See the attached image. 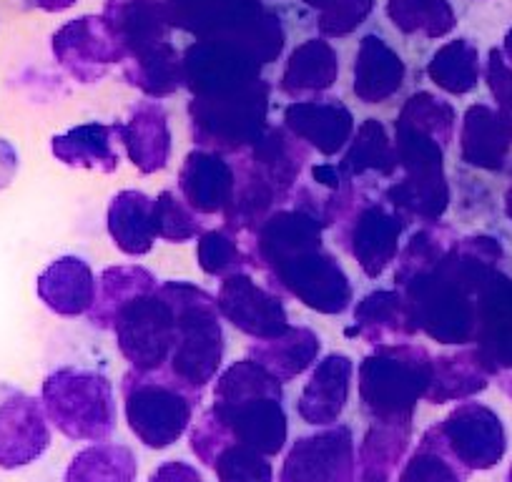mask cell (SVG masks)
Wrapping results in <instances>:
<instances>
[{"label":"cell","instance_id":"cell-1","mask_svg":"<svg viewBox=\"0 0 512 482\" xmlns=\"http://www.w3.org/2000/svg\"><path fill=\"white\" fill-rule=\"evenodd\" d=\"M324 224L309 211L274 209L244 244L249 264L264 269L272 287L292 294L319 314H342L352 307L354 289L332 252L324 249Z\"/></svg>","mask_w":512,"mask_h":482},{"label":"cell","instance_id":"cell-2","mask_svg":"<svg viewBox=\"0 0 512 482\" xmlns=\"http://www.w3.org/2000/svg\"><path fill=\"white\" fill-rule=\"evenodd\" d=\"M502 257L505 252L495 236L455 239L430 272L400 289L410 302L417 329L440 344H475L482 294L502 274Z\"/></svg>","mask_w":512,"mask_h":482},{"label":"cell","instance_id":"cell-3","mask_svg":"<svg viewBox=\"0 0 512 482\" xmlns=\"http://www.w3.org/2000/svg\"><path fill=\"white\" fill-rule=\"evenodd\" d=\"M282 382L262 365L246 357L226 367L216 377L214 412L231 440L274 457L284 450L289 437L284 412Z\"/></svg>","mask_w":512,"mask_h":482},{"label":"cell","instance_id":"cell-4","mask_svg":"<svg viewBox=\"0 0 512 482\" xmlns=\"http://www.w3.org/2000/svg\"><path fill=\"white\" fill-rule=\"evenodd\" d=\"M176 317V342L169 357V372L186 387L201 395L219 375L224 362V329L216 297L191 282L159 284Z\"/></svg>","mask_w":512,"mask_h":482},{"label":"cell","instance_id":"cell-5","mask_svg":"<svg viewBox=\"0 0 512 482\" xmlns=\"http://www.w3.org/2000/svg\"><path fill=\"white\" fill-rule=\"evenodd\" d=\"M432 380V357L410 342L382 344L362 359L357 372L359 402L369 420L415 422Z\"/></svg>","mask_w":512,"mask_h":482},{"label":"cell","instance_id":"cell-6","mask_svg":"<svg viewBox=\"0 0 512 482\" xmlns=\"http://www.w3.org/2000/svg\"><path fill=\"white\" fill-rule=\"evenodd\" d=\"M41 402L48 422L76 442H101L116 430V395L108 377L83 367H61L46 375Z\"/></svg>","mask_w":512,"mask_h":482},{"label":"cell","instance_id":"cell-7","mask_svg":"<svg viewBox=\"0 0 512 482\" xmlns=\"http://www.w3.org/2000/svg\"><path fill=\"white\" fill-rule=\"evenodd\" d=\"M123 412L136 437L151 450H166L184 437L194 420L199 395L171 372L131 370L121 380Z\"/></svg>","mask_w":512,"mask_h":482},{"label":"cell","instance_id":"cell-8","mask_svg":"<svg viewBox=\"0 0 512 482\" xmlns=\"http://www.w3.org/2000/svg\"><path fill=\"white\" fill-rule=\"evenodd\" d=\"M395 151L402 179L384 191V201L405 221L435 224L450 206L445 146L422 131L395 126Z\"/></svg>","mask_w":512,"mask_h":482},{"label":"cell","instance_id":"cell-9","mask_svg":"<svg viewBox=\"0 0 512 482\" xmlns=\"http://www.w3.org/2000/svg\"><path fill=\"white\" fill-rule=\"evenodd\" d=\"M269 86L254 81L216 96H196L189 103L191 134L201 149L241 151L267 131Z\"/></svg>","mask_w":512,"mask_h":482},{"label":"cell","instance_id":"cell-10","mask_svg":"<svg viewBox=\"0 0 512 482\" xmlns=\"http://www.w3.org/2000/svg\"><path fill=\"white\" fill-rule=\"evenodd\" d=\"M425 435L467 475L492 470L507 452L505 422L482 402H460L445 420L425 430Z\"/></svg>","mask_w":512,"mask_h":482},{"label":"cell","instance_id":"cell-11","mask_svg":"<svg viewBox=\"0 0 512 482\" xmlns=\"http://www.w3.org/2000/svg\"><path fill=\"white\" fill-rule=\"evenodd\" d=\"M111 332L131 370H164L176 342V317L169 299L156 287L123 304Z\"/></svg>","mask_w":512,"mask_h":482},{"label":"cell","instance_id":"cell-12","mask_svg":"<svg viewBox=\"0 0 512 482\" xmlns=\"http://www.w3.org/2000/svg\"><path fill=\"white\" fill-rule=\"evenodd\" d=\"M51 422L41 397L0 382V470L36 465L51 447Z\"/></svg>","mask_w":512,"mask_h":482},{"label":"cell","instance_id":"cell-13","mask_svg":"<svg viewBox=\"0 0 512 482\" xmlns=\"http://www.w3.org/2000/svg\"><path fill=\"white\" fill-rule=\"evenodd\" d=\"M279 482H359L352 427L332 425L299 437L284 457Z\"/></svg>","mask_w":512,"mask_h":482},{"label":"cell","instance_id":"cell-14","mask_svg":"<svg viewBox=\"0 0 512 482\" xmlns=\"http://www.w3.org/2000/svg\"><path fill=\"white\" fill-rule=\"evenodd\" d=\"M216 307L231 327L251 339L279 337L292 327L282 297L269 287L256 284L244 272L221 279Z\"/></svg>","mask_w":512,"mask_h":482},{"label":"cell","instance_id":"cell-15","mask_svg":"<svg viewBox=\"0 0 512 482\" xmlns=\"http://www.w3.org/2000/svg\"><path fill=\"white\" fill-rule=\"evenodd\" d=\"M344 244L369 279H377L397 262L405 219L387 201H359L349 216Z\"/></svg>","mask_w":512,"mask_h":482},{"label":"cell","instance_id":"cell-16","mask_svg":"<svg viewBox=\"0 0 512 482\" xmlns=\"http://www.w3.org/2000/svg\"><path fill=\"white\" fill-rule=\"evenodd\" d=\"M53 53L81 83L101 81L108 66L126 61V48L101 18H78L63 26L53 38Z\"/></svg>","mask_w":512,"mask_h":482},{"label":"cell","instance_id":"cell-17","mask_svg":"<svg viewBox=\"0 0 512 482\" xmlns=\"http://www.w3.org/2000/svg\"><path fill=\"white\" fill-rule=\"evenodd\" d=\"M259 58L241 43H199L186 53L184 83L196 96H216L259 81Z\"/></svg>","mask_w":512,"mask_h":482},{"label":"cell","instance_id":"cell-18","mask_svg":"<svg viewBox=\"0 0 512 482\" xmlns=\"http://www.w3.org/2000/svg\"><path fill=\"white\" fill-rule=\"evenodd\" d=\"M284 126L322 156H337L352 141L354 116L337 98H299L284 108Z\"/></svg>","mask_w":512,"mask_h":482},{"label":"cell","instance_id":"cell-19","mask_svg":"<svg viewBox=\"0 0 512 482\" xmlns=\"http://www.w3.org/2000/svg\"><path fill=\"white\" fill-rule=\"evenodd\" d=\"M354 362L349 354L332 352L317 362L297 400V412L307 425L332 427L342 420L352 392Z\"/></svg>","mask_w":512,"mask_h":482},{"label":"cell","instance_id":"cell-20","mask_svg":"<svg viewBox=\"0 0 512 482\" xmlns=\"http://www.w3.org/2000/svg\"><path fill=\"white\" fill-rule=\"evenodd\" d=\"M236 171L216 151L196 149L179 171V194L196 214H224L234 199Z\"/></svg>","mask_w":512,"mask_h":482},{"label":"cell","instance_id":"cell-21","mask_svg":"<svg viewBox=\"0 0 512 482\" xmlns=\"http://www.w3.org/2000/svg\"><path fill=\"white\" fill-rule=\"evenodd\" d=\"M121 146L141 174H159L171 161L169 113L159 101L136 103L126 124H121Z\"/></svg>","mask_w":512,"mask_h":482},{"label":"cell","instance_id":"cell-22","mask_svg":"<svg viewBox=\"0 0 512 482\" xmlns=\"http://www.w3.org/2000/svg\"><path fill=\"white\" fill-rule=\"evenodd\" d=\"M96 274L81 257H58L38 274L36 292L48 312L58 317L88 314L96 299Z\"/></svg>","mask_w":512,"mask_h":482},{"label":"cell","instance_id":"cell-23","mask_svg":"<svg viewBox=\"0 0 512 482\" xmlns=\"http://www.w3.org/2000/svg\"><path fill=\"white\" fill-rule=\"evenodd\" d=\"M417 332L415 314L400 289H377L354 304V327L349 334L367 339L374 347L410 342Z\"/></svg>","mask_w":512,"mask_h":482},{"label":"cell","instance_id":"cell-24","mask_svg":"<svg viewBox=\"0 0 512 482\" xmlns=\"http://www.w3.org/2000/svg\"><path fill=\"white\" fill-rule=\"evenodd\" d=\"M460 156L472 169H505L512 156V134L495 106L472 103L467 108L460 126Z\"/></svg>","mask_w":512,"mask_h":482},{"label":"cell","instance_id":"cell-25","mask_svg":"<svg viewBox=\"0 0 512 482\" xmlns=\"http://www.w3.org/2000/svg\"><path fill=\"white\" fill-rule=\"evenodd\" d=\"M121 124H81L53 136L51 151L71 169L113 174L121 166Z\"/></svg>","mask_w":512,"mask_h":482},{"label":"cell","instance_id":"cell-26","mask_svg":"<svg viewBox=\"0 0 512 482\" xmlns=\"http://www.w3.org/2000/svg\"><path fill=\"white\" fill-rule=\"evenodd\" d=\"M475 347L495 377L512 372V277L500 274L480 302Z\"/></svg>","mask_w":512,"mask_h":482},{"label":"cell","instance_id":"cell-27","mask_svg":"<svg viewBox=\"0 0 512 482\" xmlns=\"http://www.w3.org/2000/svg\"><path fill=\"white\" fill-rule=\"evenodd\" d=\"M495 372L477 347H462L452 354L432 357V380L425 400L432 405L465 402L487 390Z\"/></svg>","mask_w":512,"mask_h":482},{"label":"cell","instance_id":"cell-28","mask_svg":"<svg viewBox=\"0 0 512 482\" xmlns=\"http://www.w3.org/2000/svg\"><path fill=\"white\" fill-rule=\"evenodd\" d=\"M108 236L126 257H144L154 249V199L139 189L118 191L108 204Z\"/></svg>","mask_w":512,"mask_h":482},{"label":"cell","instance_id":"cell-29","mask_svg":"<svg viewBox=\"0 0 512 482\" xmlns=\"http://www.w3.org/2000/svg\"><path fill=\"white\" fill-rule=\"evenodd\" d=\"M319 352H322V339L309 327H289L279 337L254 339L249 347V357L282 385L297 380L309 367L317 365Z\"/></svg>","mask_w":512,"mask_h":482},{"label":"cell","instance_id":"cell-30","mask_svg":"<svg viewBox=\"0 0 512 482\" xmlns=\"http://www.w3.org/2000/svg\"><path fill=\"white\" fill-rule=\"evenodd\" d=\"M410 442L412 422L369 420L367 432L357 447V480L395 482V472L402 465Z\"/></svg>","mask_w":512,"mask_h":482},{"label":"cell","instance_id":"cell-31","mask_svg":"<svg viewBox=\"0 0 512 482\" xmlns=\"http://www.w3.org/2000/svg\"><path fill=\"white\" fill-rule=\"evenodd\" d=\"M405 83V63L382 38L367 36L354 61V96L364 103H384Z\"/></svg>","mask_w":512,"mask_h":482},{"label":"cell","instance_id":"cell-32","mask_svg":"<svg viewBox=\"0 0 512 482\" xmlns=\"http://www.w3.org/2000/svg\"><path fill=\"white\" fill-rule=\"evenodd\" d=\"M256 169L262 171L267 181L277 186L282 196H287L289 189H294L302 176L304 164L309 159V151L304 141H299L292 131L284 129H269L264 136L251 146V154L246 156Z\"/></svg>","mask_w":512,"mask_h":482},{"label":"cell","instance_id":"cell-33","mask_svg":"<svg viewBox=\"0 0 512 482\" xmlns=\"http://www.w3.org/2000/svg\"><path fill=\"white\" fill-rule=\"evenodd\" d=\"M339 169L349 181L362 179V176H379V179H390L397 174V151L395 141L387 136V129L379 124L377 118H367L357 131L352 141L347 144Z\"/></svg>","mask_w":512,"mask_h":482},{"label":"cell","instance_id":"cell-34","mask_svg":"<svg viewBox=\"0 0 512 482\" xmlns=\"http://www.w3.org/2000/svg\"><path fill=\"white\" fill-rule=\"evenodd\" d=\"M159 287V279L139 264H123V267L103 269L96 282V299L88 312L93 327L111 329L113 319L121 312L123 304L146 292H154Z\"/></svg>","mask_w":512,"mask_h":482},{"label":"cell","instance_id":"cell-35","mask_svg":"<svg viewBox=\"0 0 512 482\" xmlns=\"http://www.w3.org/2000/svg\"><path fill=\"white\" fill-rule=\"evenodd\" d=\"M339 76V56L324 41H307L289 56L282 73V91L299 101L302 96L322 93L334 86Z\"/></svg>","mask_w":512,"mask_h":482},{"label":"cell","instance_id":"cell-36","mask_svg":"<svg viewBox=\"0 0 512 482\" xmlns=\"http://www.w3.org/2000/svg\"><path fill=\"white\" fill-rule=\"evenodd\" d=\"M136 452L118 442H93L73 455L63 482H136Z\"/></svg>","mask_w":512,"mask_h":482},{"label":"cell","instance_id":"cell-37","mask_svg":"<svg viewBox=\"0 0 512 482\" xmlns=\"http://www.w3.org/2000/svg\"><path fill=\"white\" fill-rule=\"evenodd\" d=\"M128 83L144 91L151 98H166L179 91L184 81V68L179 56L169 43H154V46L136 51L123 66Z\"/></svg>","mask_w":512,"mask_h":482},{"label":"cell","instance_id":"cell-38","mask_svg":"<svg viewBox=\"0 0 512 482\" xmlns=\"http://www.w3.org/2000/svg\"><path fill=\"white\" fill-rule=\"evenodd\" d=\"M427 76L437 88H442L450 96H467V93L475 91L482 78L480 51L467 38L445 43L432 56L430 66H427Z\"/></svg>","mask_w":512,"mask_h":482},{"label":"cell","instance_id":"cell-39","mask_svg":"<svg viewBox=\"0 0 512 482\" xmlns=\"http://www.w3.org/2000/svg\"><path fill=\"white\" fill-rule=\"evenodd\" d=\"M457 236L452 234L447 226L440 221L435 224H425L410 236L405 247L397 254V269H395V287L402 289L412 282V279L422 277L430 272L455 244Z\"/></svg>","mask_w":512,"mask_h":482},{"label":"cell","instance_id":"cell-40","mask_svg":"<svg viewBox=\"0 0 512 482\" xmlns=\"http://www.w3.org/2000/svg\"><path fill=\"white\" fill-rule=\"evenodd\" d=\"M395 126L422 131V134L432 136V139L440 141V144L447 149L452 136H455L457 111L452 108L450 101H445V98L435 96V93L420 91L415 93V96L407 98L400 116H397Z\"/></svg>","mask_w":512,"mask_h":482},{"label":"cell","instance_id":"cell-41","mask_svg":"<svg viewBox=\"0 0 512 482\" xmlns=\"http://www.w3.org/2000/svg\"><path fill=\"white\" fill-rule=\"evenodd\" d=\"M390 18L400 31L442 38L455 28V11L447 0H390Z\"/></svg>","mask_w":512,"mask_h":482},{"label":"cell","instance_id":"cell-42","mask_svg":"<svg viewBox=\"0 0 512 482\" xmlns=\"http://www.w3.org/2000/svg\"><path fill=\"white\" fill-rule=\"evenodd\" d=\"M196 262H199L201 272L209 277L224 279L236 272H244L249 267V257L244 252V244L236 239L234 231L226 229H211L199 236L196 244Z\"/></svg>","mask_w":512,"mask_h":482},{"label":"cell","instance_id":"cell-43","mask_svg":"<svg viewBox=\"0 0 512 482\" xmlns=\"http://www.w3.org/2000/svg\"><path fill=\"white\" fill-rule=\"evenodd\" d=\"M467 472L440 450L427 435L417 442V450L402 462L395 482H465Z\"/></svg>","mask_w":512,"mask_h":482},{"label":"cell","instance_id":"cell-44","mask_svg":"<svg viewBox=\"0 0 512 482\" xmlns=\"http://www.w3.org/2000/svg\"><path fill=\"white\" fill-rule=\"evenodd\" d=\"M154 229L156 239L169 244H184L204 234L199 214L176 191H161L154 199Z\"/></svg>","mask_w":512,"mask_h":482},{"label":"cell","instance_id":"cell-45","mask_svg":"<svg viewBox=\"0 0 512 482\" xmlns=\"http://www.w3.org/2000/svg\"><path fill=\"white\" fill-rule=\"evenodd\" d=\"M211 467L219 482H274V467L269 457L239 442H226Z\"/></svg>","mask_w":512,"mask_h":482},{"label":"cell","instance_id":"cell-46","mask_svg":"<svg viewBox=\"0 0 512 482\" xmlns=\"http://www.w3.org/2000/svg\"><path fill=\"white\" fill-rule=\"evenodd\" d=\"M485 81L492 98H495V108L500 111L502 121H505L512 134V66L502 56L500 48H492L490 56H487Z\"/></svg>","mask_w":512,"mask_h":482},{"label":"cell","instance_id":"cell-47","mask_svg":"<svg viewBox=\"0 0 512 482\" xmlns=\"http://www.w3.org/2000/svg\"><path fill=\"white\" fill-rule=\"evenodd\" d=\"M369 11H372V0H334V6L322 18V31L329 36H347Z\"/></svg>","mask_w":512,"mask_h":482},{"label":"cell","instance_id":"cell-48","mask_svg":"<svg viewBox=\"0 0 512 482\" xmlns=\"http://www.w3.org/2000/svg\"><path fill=\"white\" fill-rule=\"evenodd\" d=\"M149 482H204L201 472L184 460H169L151 472Z\"/></svg>","mask_w":512,"mask_h":482},{"label":"cell","instance_id":"cell-49","mask_svg":"<svg viewBox=\"0 0 512 482\" xmlns=\"http://www.w3.org/2000/svg\"><path fill=\"white\" fill-rule=\"evenodd\" d=\"M18 171V154L8 141L0 139V189H6Z\"/></svg>","mask_w":512,"mask_h":482},{"label":"cell","instance_id":"cell-50","mask_svg":"<svg viewBox=\"0 0 512 482\" xmlns=\"http://www.w3.org/2000/svg\"><path fill=\"white\" fill-rule=\"evenodd\" d=\"M36 3L43 8V11L58 13V11H66V8H71L76 0H36Z\"/></svg>","mask_w":512,"mask_h":482},{"label":"cell","instance_id":"cell-51","mask_svg":"<svg viewBox=\"0 0 512 482\" xmlns=\"http://www.w3.org/2000/svg\"><path fill=\"white\" fill-rule=\"evenodd\" d=\"M500 51H502V56L507 58V63H510V66H512V28L505 33V38H502V48H500Z\"/></svg>","mask_w":512,"mask_h":482},{"label":"cell","instance_id":"cell-52","mask_svg":"<svg viewBox=\"0 0 512 482\" xmlns=\"http://www.w3.org/2000/svg\"><path fill=\"white\" fill-rule=\"evenodd\" d=\"M505 214H507V219L512 221V186L507 189V194H505Z\"/></svg>","mask_w":512,"mask_h":482},{"label":"cell","instance_id":"cell-53","mask_svg":"<svg viewBox=\"0 0 512 482\" xmlns=\"http://www.w3.org/2000/svg\"><path fill=\"white\" fill-rule=\"evenodd\" d=\"M307 3H312V6H322V3H329V0H307Z\"/></svg>","mask_w":512,"mask_h":482},{"label":"cell","instance_id":"cell-54","mask_svg":"<svg viewBox=\"0 0 512 482\" xmlns=\"http://www.w3.org/2000/svg\"><path fill=\"white\" fill-rule=\"evenodd\" d=\"M507 482H512V465H510V470H507Z\"/></svg>","mask_w":512,"mask_h":482}]
</instances>
